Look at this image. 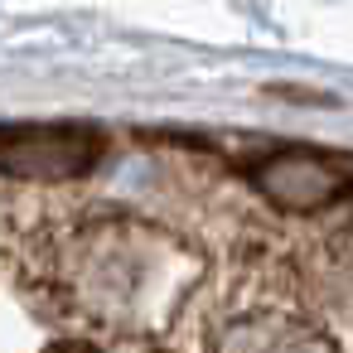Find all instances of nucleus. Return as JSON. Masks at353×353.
<instances>
[{"mask_svg":"<svg viewBox=\"0 0 353 353\" xmlns=\"http://www.w3.org/2000/svg\"><path fill=\"white\" fill-rule=\"evenodd\" d=\"M78 295L88 310L107 314L112 310H141L136 300L155 276H174L184 266V247L145 223H97L78 237Z\"/></svg>","mask_w":353,"mask_h":353,"instance_id":"nucleus-1","label":"nucleus"},{"mask_svg":"<svg viewBox=\"0 0 353 353\" xmlns=\"http://www.w3.org/2000/svg\"><path fill=\"white\" fill-rule=\"evenodd\" d=\"M242 174L281 213H324L353 199V155L329 150V145L281 141L256 155H242Z\"/></svg>","mask_w":353,"mask_h":353,"instance_id":"nucleus-2","label":"nucleus"},{"mask_svg":"<svg viewBox=\"0 0 353 353\" xmlns=\"http://www.w3.org/2000/svg\"><path fill=\"white\" fill-rule=\"evenodd\" d=\"M107 150V136L83 121H20L0 126V174L34 179V184H63L88 174Z\"/></svg>","mask_w":353,"mask_h":353,"instance_id":"nucleus-3","label":"nucleus"},{"mask_svg":"<svg viewBox=\"0 0 353 353\" xmlns=\"http://www.w3.org/2000/svg\"><path fill=\"white\" fill-rule=\"evenodd\" d=\"M49 353H97V348L92 343H54Z\"/></svg>","mask_w":353,"mask_h":353,"instance_id":"nucleus-4","label":"nucleus"}]
</instances>
